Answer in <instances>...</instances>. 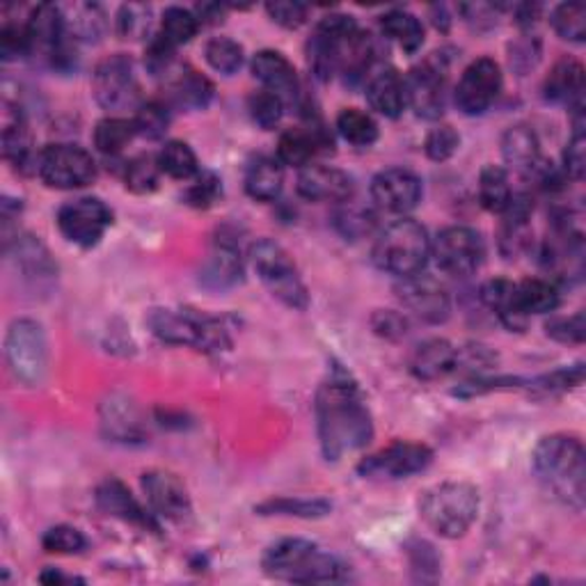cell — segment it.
<instances>
[{
    "instance_id": "6da1fadb",
    "label": "cell",
    "mask_w": 586,
    "mask_h": 586,
    "mask_svg": "<svg viewBox=\"0 0 586 586\" xmlns=\"http://www.w3.org/2000/svg\"><path fill=\"white\" fill-rule=\"evenodd\" d=\"M317 431L326 461L353 454L373 438V422L367 401L349 371L332 367L317 392Z\"/></svg>"
},
{
    "instance_id": "7a4b0ae2",
    "label": "cell",
    "mask_w": 586,
    "mask_h": 586,
    "mask_svg": "<svg viewBox=\"0 0 586 586\" xmlns=\"http://www.w3.org/2000/svg\"><path fill=\"white\" fill-rule=\"evenodd\" d=\"M532 470L549 497L577 513L584 508L586 454L579 438L566 433L541 438L532 454Z\"/></svg>"
},
{
    "instance_id": "3957f363",
    "label": "cell",
    "mask_w": 586,
    "mask_h": 586,
    "mask_svg": "<svg viewBox=\"0 0 586 586\" xmlns=\"http://www.w3.org/2000/svg\"><path fill=\"white\" fill-rule=\"evenodd\" d=\"M268 577L294 584H326L343 575V566L335 555L305 538H282L273 543L261 559Z\"/></svg>"
},
{
    "instance_id": "277c9868",
    "label": "cell",
    "mask_w": 586,
    "mask_h": 586,
    "mask_svg": "<svg viewBox=\"0 0 586 586\" xmlns=\"http://www.w3.org/2000/svg\"><path fill=\"white\" fill-rule=\"evenodd\" d=\"M147 326L154 337L172 347H191L204 353L232 349V335L223 319L202 315L197 309H152Z\"/></svg>"
},
{
    "instance_id": "5b68a950",
    "label": "cell",
    "mask_w": 586,
    "mask_h": 586,
    "mask_svg": "<svg viewBox=\"0 0 586 586\" xmlns=\"http://www.w3.org/2000/svg\"><path fill=\"white\" fill-rule=\"evenodd\" d=\"M431 257L429 232L412 218L390 223L373 244L376 266L403 280L424 270Z\"/></svg>"
},
{
    "instance_id": "8992f818",
    "label": "cell",
    "mask_w": 586,
    "mask_h": 586,
    "mask_svg": "<svg viewBox=\"0 0 586 586\" xmlns=\"http://www.w3.org/2000/svg\"><path fill=\"white\" fill-rule=\"evenodd\" d=\"M424 523L442 538H461L479 515V491L465 481H444L420 500Z\"/></svg>"
},
{
    "instance_id": "52a82bcc",
    "label": "cell",
    "mask_w": 586,
    "mask_h": 586,
    "mask_svg": "<svg viewBox=\"0 0 586 586\" xmlns=\"http://www.w3.org/2000/svg\"><path fill=\"white\" fill-rule=\"evenodd\" d=\"M248 259L259 275L261 285L268 289L273 298H278L282 305L298 309H307L309 294L300 278V273L291 259V255L270 238H261L250 246Z\"/></svg>"
},
{
    "instance_id": "ba28073f",
    "label": "cell",
    "mask_w": 586,
    "mask_h": 586,
    "mask_svg": "<svg viewBox=\"0 0 586 586\" xmlns=\"http://www.w3.org/2000/svg\"><path fill=\"white\" fill-rule=\"evenodd\" d=\"M6 360L19 383L38 388L49 371V339L44 326L34 319H17L8 328Z\"/></svg>"
},
{
    "instance_id": "9c48e42d",
    "label": "cell",
    "mask_w": 586,
    "mask_h": 586,
    "mask_svg": "<svg viewBox=\"0 0 586 586\" xmlns=\"http://www.w3.org/2000/svg\"><path fill=\"white\" fill-rule=\"evenodd\" d=\"M431 255L442 273L452 278H470L486 259L484 236L465 225L442 229L431 244Z\"/></svg>"
},
{
    "instance_id": "30bf717a",
    "label": "cell",
    "mask_w": 586,
    "mask_h": 586,
    "mask_svg": "<svg viewBox=\"0 0 586 586\" xmlns=\"http://www.w3.org/2000/svg\"><path fill=\"white\" fill-rule=\"evenodd\" d=\"M38 175L49 188L76 191L96 179V161L79 145H49L40 152Z\"/></svg>"
},
{
    "instance_id": "8fae6325",
    "label": "cell",
    "mask_w": 586,
    "mask_h": 586,
    "mask_svg": "<svg viewBox=\"0 0 586 586\" xmlns=\"http://www.w3.org/2000/svg\"><path fill=\"white\" fill-rule=\"evenodd\" d=\"M60 234L79 248H94L113 225L111 206L99 197H76L60 206L58 212Z\"/></svg>"
},
{
    "instance_id": "7c38bea8",
    "label": "cell",
    "mask_w": 586,
    "mask_h": 586,
    "mask_svg": "<svg viewBox=\"0 0 586 586\" xmlns=\"http://www.w3.org/2000/svg\"><path fill=\"white\" fill-rule=\"evenodd\" d=\"M405 106L422 120H440L446 103V60L433 55L403 79Z\"/></svg>"
},
{
    "instance_id": "4fadbf2b",
    "label": "cell",
    "mask_w": 586,
    "mask_h": 586,
    "mask_svg": "<svg viewBox=\"0 0 586 586\" xmlns=\"http://www.w3.org/2000/svg\"><path fill=\"white\" fill-rule=\"evenodd\" d=\"M360 30L358 21L347 14H328L319 21L312 40L307 42V62L312 74L328 83L339 74L341 47Z\"/></svg>"
},
{
    "instance_id": "5bb4252c",
    "label": "cell",
    "mask_w": 586,
    "mask_h": 586,
    "mask_svg": "<svg viewBox=\"0 0 586 586\" xmlns=\"http://www.w3.org/2000/svg\"><path fill=\"white\" fill-rule=\"evenodd\" d=\"M431 463H433L431 446L422 442L397 440L390 446H385V450L362 459L358 472L364 479L399 481L424 472Z\"/></svg>"
},
{
    "instance_id": "9a60e30c",
    "label": "cell",
    "mask_w": 586,
    "mask_h": 586,
    "mask_svg": "<svg viewBox=\"0 0 586 586\" xmlns=\"http://www.w3.org/2000/svg\"><path fill=\"white\" fill-rule=\"evenodd\" d=\"M92 94L103 111H124L137 96L133 60L124 53L103 58L92 74Z\"/></svg>"
},
{
    "instance_id": "2e32d148",
    "label": "cell",
    "mask_w": 586,
    "mask_h": 586,
    "mask_svg": "<svg viewBox=\"0 0 586 586\" xmlns=\"http://www.w3.org/2000/svg\"><path fill=\"white\" fill-rule=\"evenodd\" d=\"M502 92V69L493 58H479L467 64L454 99L456 106L467 117H479L491 111Z\"/></svg>"
},
{
    "instance_id": "e0dca14e",
    "label": "cell",
    "mask_w": 586,
    "mask_h": 586,
    "mask_svg": "<svg viewBox=\"0 0 586 586\" xmlns=\"http://www.w3.org/2000/svg\"><path fill=\"white\" fill-rule=\"evenodd\" d=\"M397 296L401 305L408 309V315L418 317L424 323L440 326L452 317V298L435 278L424 273L410 275V278L399 280Z\"/></svg>"
},
{
    "instance_id": "ac0fdd59",
    "label": "cell",
    "mask_w": 586,
    "mask_h": 586,
    "mask_svg": "<svg viewBox=\"0 0 586 586\" xmlns=\"http://www.w3.org/2000/svg\"><path fill=\"white\" fill-rule=\"evenodd\" d=\"M422 179L412 169L390 167L371 182V199L381 212L405 216L422 202Z\"/></svg>"
},
{
    "instance_id": "d6986e66",
    "label": "cell",
    "mask_w": 586,
    "mask_h": 586,
    "mask_svg": "<svg viewBox=\"0 0 586 586\" xmlns=\"http://www.w3.org/2000/svg\"><path fill=\"white\" fill-rule=\"evenodd\" d=\"M143 493L158 518L186 523L193 515V502L184 481L167 470H150L141 479Z\"/></svg>"
},
{
    "instance_id": "ffe728a7",
    "label": "cell",
    "mask_w": 586,
    "mask_h": 586,
    "mask_svg": "<svg viewBox=\"0 0 586 586\" xmlns=\"http://www.w3.org/2000/svg\"><path fill=\"white\" fill-rule=\"evenodd\" d=\"M244 282V257L236 236L220 232L199 270V285L209 291H227Z\"/></svg>"
},
{
    "instance_id": "44dd1931",
    "label": "cell",
    "mask_w": 586,
    "mask_h": 586,
    "mask_svg": "<svg viewBox=\"0 0 586 586\" xmlns=\"http://www.w3.org/2000/svg\"><path fill=\"white\" fill-rule=\"evenodd\" d=\"M298 193L309 202H335L341 204L356 195V182L349 172L309 163L298 169Z\"/></svg>"
},
{
    "instance_id": "7402d4cb",
    "label": "cell",
    "mask_w": 586,
    "mask_h": 586,
    "mask_svg": "<svg viewBox=\"0 0 586 586\" xmlns=\"http://www.w3.org/2000/svg\"><path fill=\"white\" fill-rule=\"evenodd\" d=\"M96 504L103 513L111 515V518H117L143 532H154V534L161 532L156 513H150L141 502H137L135 495L122 484L120 479L111 476L103 481V484L96 489Z\"/></svg>"
},
{
    "instance_id": "603a6c76",
    "label": "cell",
    "mask_w": 586,
    "mask_h": 586,
    "mask_svg": "<svg viewBox=\"0 0 586 586\" xmlns=\"http://www.w3.org/2000/svg\"><path fill=\"white\" fill-rule=\"evenodd\" d=\"M253 74L264 85V90L278 94L287 106H298L300 81L294 64L287 55L273 49H264L253 58Z\"/></svg>"
},
{
    "instance_id": "cb8c5ba5",
    "label": "cell",
    "mask_w": 586,
    "mask_h": 586,
    "mask_svg": "<svg viewBox=\"0 0 586 586\" xmlns=\"http://www.w3.org/2000/svg\"><path fill=\"white\" fill-rule=\"evenodd\" d=\"M584 90H586V74L584 64L575 58H562L549 69V74L543 83V96L549 103L568 106V111H584Z\"/></svg>"
},
{
    "instance_id": "d4e9b609",
    "label": "cell",
    "mask_w": 586,
    "mask_h": 586,
    "mask_svg": "<svg viewBox=\"0 0 586 586\" xmlns=\"http://www.w3.org/2000/svg\"><path fill=\"white\" fill-rule=\"evenodd\" d=\"M364 88L371 111L388 120L401 117L405 109V90H403V79L399 76L394 66L373 64L371 72L364 79Z\"/></svg>"
},
{
    "instance_id": "484cf974",
    "label": "cell",
    "mask_w": 586,
    "mask_h": 586,
    "mask_svg": "<svg viewBox=\"0 0 586 586\" xmlns=\"http://www.w3.org/2000/svg\"><path fill=\"white\" fill-rule=\"evenodd\" d=\"M3 156L10 161L19 172L28 175V172H38L40 152H34L32 133L25 122V115L19 109H12L6 103L3 111Z\"/></svg>"
},
{
    "instance_id": "4316f807",
    "label": "cell",
    "mask_w": 586,
    "mask_h": 586,
    "mask_svg": "<svg viewBox=\"0 0 586 586\" xmlns=\"http://www.w3.org/2000/svg\"><path fill=\"white\" fill-rule=\"evenodd\" d=\"M410 371L420 381H440V378L459 371V349L446 339H429L412 353Z\"/></svg>"
},
{
    "instance_id": "83f0119b",
    "label": "cell",
    "mask_w": 586,
    "mask_h": 586,
    "mask_svg": "<svg viewBox=\"0 0 586 586\" xmlns=\"http://www.w3.org/2000/svg\"><path fill=\"white\" fill-rule=\"evenodd\" d=\"M502 156H504L506 169H513L523 177H530L534 167L543 161L541 141H538L536 131L527 124L508 126L502 135Z\"/></svg>"
},
{
    "instance_id": "f1b7e54d",
    "label": "cell",
    "mask_w": 586,
    "mask_h": 586,
    "mask_svg": "<svg viewBox=\"0 0 586 586\" xmlns=\"http://www.w3.org/2000/svg\"><path fill=\"white\" fill-rule=\"evenodd\" d=\"M479 296L481 302H484L491 312H495L502 326L508 328L511 332L513 330L523 332L527 328L530 317L523 312V307L518 302V287H515V282L506 278L489 280L484 287H481Z\"/></svg>"
},
{
    "instance_id": "f546056e",
    "label": "cell",
    "mask_w": 586,
    "mask_h": 586,
    "mask_svg": "<svg viewBox=\"0 0 586 586\" xmlns=\"http://www.w3.org/2000/svg\"><path fill=\"white\" fill-rule=\"evenodd\" d=\"M169 74H175L167 83L172 103H177V106L188 109V111L209 109V103L214 101V94H216V88L209 79L202 76L191 66H182L177 69V72L172 69Z\"/></svg>"
},
{
    "instance_id": "4dcf8cb0",
    "label": "cell",
    "mask_w": 586,
    "mask_h": 586,
    "mask_svg": "<svg viewBox=\"0 0 586 586\" xmlns=\"http://www.w3.org/2000/svg\"><path fill=\"white\" fill-rule=\"evenodd\" d=\"M60 12H62L66 38L74 44L79 42L94 44L109 30V17L96 3H74V6L60 8Z\"/></svg>"
},
{
    "instance_id": "1f68e13d",
    "label": "cell",
    "mask_w": 586,
    "mask_h": 586,
    "mask_svg": "<svg viewBox=\"0 0 586 586\" xmlns=\"http://www.w3.org/2000/svg\"><path fill=\"white\" fill-rule=\"evenodd\" d=\"M285 186V165L273 156H257L246 167V193L255 202H275Z\"/></svg>"
},
{
    "instance_id": "d6a6232c",
    "label": "cell",
    "mask_w": 586,
    "mask_h": 586,
    "mask_svg": "<svg viewBox=\"0 0 586 586\" xmlns=\"http://www.w3.org/2000/svg\"><path fill=\"white\" fill-rule=\"evenodd\" d=\"M101 424L109 438L115 442H141L145 438L141 415H137L135 403L128 399L113 397L101 408Z\"/></svg>"
},
{
    "instance_id": "836d02e7",
    "label": "cell",
    "mask_w": 586,
    "mask_h": 586,
    "mask_svg": "<svg viewBox=\"0 0 586 586\" xmlns=\"http://www.w3.org/2000/svg\"><path fill=\"white\" fill-rule=\"evenodd\" d=\"M6 250L17 253V268H21L23 278L38 282V280H51L58 273L55 261L51 259L47 246L34 236H17L14 244H8Z\"/></svg>"
},
{
    "instance_id": "e575fe53",
    "label": "cell",
    "mask_w": 586,
    "mask_h": 586,
    "mask_svg": "<svg viewBox=\"0 0 586 586\" xmlns=\"http://www.w3.org/2000/svg\"><path fill=\"white\" fill-rule=\"evenodd\" d=\"M332 502L323 497H270L255 506L259 515H285V518H302V521H319L330 515Z\"/></svg>"
},
{
    "instance_id": "d590c367",
    "label": "cell",
    "mask_w": 586,
    "mask_h": 586,
    "mask_svg": "<svg viewBox=\"0 0 586 586\" xmlns=\"http://www.w3.org/2000/svg\"><path fill=\"white\" fill-rule=\"evenodd\" d=\"M381 30L388 40H392L408 55H415L424 44L422 21L405 10H392L381 17Z\"/></svg>"
},
{
    "instance_id": "8d00e7d4",
    "label": "cell",
    "mask_w": 586,
    "mask_h": 586,
    "mask_svg": "<svg viewBox=\"0 0 586 586\" xmlns=\"http://www.w3.org/2000/svg\"><path fill=\"white\" fill-rule=\"evenodd\" d=\"M513 197L508 169L502 165H486L479 175V204L491 214H504Z\"/></svg>"
},
{
    "instance_id": "74e56055",
    "label": "cell",
    "mask_w": 586,
    "mask_h": 586,
    "mask_svg": "<svg viewBox=\"0 0 586 586\" xmlns=\"http://www.w3.org/2000/svg\"><path fill=\"white\" fill-rule=\"evenodd\" d=\"M515 287H518V302L527 317L549 315L562 305V291L555 280L530 278L523 282H515Z\"/></svg>"
},
{
    "instance_id": "f35d334b",
    "label": "cell",
    "mask_w": 586,
    "mask_h": 586,
    "mask_svg": "<svg viewBox=\"0 0 586 586\" xmlns=\"http://www.w3.org/2000/svg\"><path fill=\"white\" fill-rule=\"evenodd\" d=\"M161 172L177 182H191L199 175V161L193 147L184 141H167L158 152Z\"/></svg>"
},
{
    "instance_id": "ab89813d",
    "label": "cell",
    "mask_w": 586,
    "mask_h": 586,
    "mask_svg": "<svg viewBox=\"0 0 586 586\" xmlns=\"http://www.w3.org/2000/svg\"><path fill=\"white\" fill-rule=\"evenodd\" d=\"M199 19L195 17L193 10L186 8H177L172 6L163 12L161 17V28H158V38L163 42H167L172 49H179L184 44H188L195 34L199 32Z\"/></svg>"
},
{
    "instance_id": "60d3db41",
    "label": "cell",
    "mask_w": 586,
    "mask_h": 586,
    "mask_svg": "<svg viewBox=\"0 0 586 586\" xmlns=\"http://www.w3.org/2000/svg\"><path fill=\"white\" fill-rule=\"evenodd\" d=\"M337 131L343 141L356 147H371L378 141V124L373 115L360 109H343L337 115Z\"/></svg>"
},
{
    "instance_id": "b9f144b4",
    "label": "cell",
    "mask_w": 586,
    "mask_h": 586,
    "mask_svg": "<svg viewBox=\"0 0 586 586\" xmlns=\"http://www.w3.org/2000/svg\"><path fill=\"white\" fill-rule=\"evenodd\" d=\"M137 135L133 120L124 117H106L94 128V147L103 156H117L122 150Z\"/></svg>"
},
{
    "instance_id": "7bdbcfd3",
    "label": "cell",
    "mask_w": 586,
    "mask_h": 586,
    "mask_svg": "<svg viewBox=\"0 0 586 586\" xmlns=\"http://www.w3.org/2000/svg\"><path fill=\"white\" fill-rule=\"evenodd\" d=\"M584 383V364H570V367H559L549 373L536 376L532 381H527L525 390L538 397H555V394H564L568 390H575Z\"/></svg>"
},
{
    "instance_id": "ee69618b",
    "label": "cell",
    "mask_w": 586,
    "mask_h": 586,
    "mask_svg": "<svg viewBox=\"0 0 586 586\" xmlns=\"http://www.w3.org/2000/svg\"><path fill=\"white\" fill-rule=\"evenodd\" d=\"M161 175L163 172L158 158L152 154H141L124 165V184L135 195L154 193L158 188Z\"/></svg>"
},
{
    "instance_id": "f6af8a7d",
    "label": "cell",
    "mask_w": 586,
    "mask_h": 586,
    "mask_svg": "<svg viewBox=\"0 0 586 586\" xmlns=\"http://www.w3.org/2000/svg\"><path fill=\"white\" fill-rule=\"evenodd\" d=\"M204 58H206V62H209L214 72H218L223 76L238 74L240 66H244V62H246L244 47L229 40V38L209 40V44L204 47Z\"/></svg>"
},
{
    "instance_id": "bcb514c9",
    "label": "cell",
    "mask_w": 586,
    "mask_h": 586,
    "mask_svg": "<svg viewBox=\"0 0 586 586\" xmlns=\"http://www.w3.org/2000/svg\"><path fill=\"white\" fill-rule=\"evenodd\" d=\"M154 10L150 6L128 3L117 12V32L122 40H152L154 38Z\"/></svg>"
},
{
    "instance_id": "7dc6e473",
    "label": "cell",
    "mask_w": 586,
    "mask_h": 586,
    "mask_svg": "<svg viewBox=\"0 0 586 586\" xmlns=\"http://www.w3.org/2000/svg\"><path fill=\"white\" fill-rule=\"evenodd\" d=\"M335 225L347 238H362L373 232L376 214L373 209H369V206H362L351 197L339 204V209L335 214Z\"/></svg>"
},
{
    "instance_id": "c3c4849f",
    "label": "cell",
    "mask_w": 586,
    "mask_h": 586,
    "mask_svg": "<svg viewBox=\"0 0 586 586\" xmlns=\"http://www.w3.org/2000/svg\"><path fill=\"white\" fill-rule=\"evenodd\" d=\"M169 122H172L169 106L161 99H152V101L141 103L135 115H133V124H135L137 135L147 137V141H158V137H163L169 128Z\"/></svg>"
},
{
    "instance_id": "681fc988",
    "label": "cell",
    "mask_w": 586,
    "mask_h": 586,
    "mask_svg": "<svg viewBox=\"0 0 586 586\" xmlns=\"http://www.w3.org/2000/svg\"><path fill=\"white\" fill-rule=\"evenodd\" d=\"M549 23H553L555 32L564 42L584 44V40H586V6L562 3L553 10Z\"/></svg>"
},
{
    "instance_id": "f907efd6",
    "label": "cell",
    "mask_w": 586,
    "mask_h": 586,
    "mask_svg": "<svg viewBox=\"0 0 586 586\" xmlns=\"http://www.w3.org/2000/svg\"><path fill=\"white\" fill-rule=\"evenodd\" d=\"M564 175L573 182H582L586 172V133H584V111L573 113V133L564 150Z\"/></svg>"
},
{
    "instance_id": "816d5d0a",
    "label": "cell",
    "mask_w": 586,
    "mask_h": 586,
    "mask_svg": "<svg viewBox=\"0 0 586 586\" xmlns=\"http://www.w3.org/2000/svg\"><path fill=\"white\" fill-rule=\"evenodd\" d=\"M285 109H287V103L278 94H273V92H268L264 88L248 99L250 117L264 131H270V128H275L282 122Z\"/></svg>"
},
{
    "instance_id": "f5cc1de1",
    "label": "cell",
    "mask_w": 586,
    "mask_h": 586,
    "mask_svg": "<svg viewBox=\"0 0 586 586\" xmlns=\"http://www.w3.org/2000/svg\"><path fill=\"white\" fill-rule=\"evenodd\" d=\"M223 197V182L216 172L199 169V175L191 179V186L184 193V202L193 209H212Z\"/></svg>"
},
{
    "instance_id": "db71d44e",
    "label": "cell",
    "mask_w": 586,
    "mask_h": 586,
    "mask_svg": "<svg viewBox=\"0 0 586 586\" xmlns=\"http://www.w3.org/2000/svg\"><path fill=\"white\" fill-rule=\"evenodd\" d=\"M42 547L49 555H81L88 547V538L81 530L69 527V525H55L44 532Z\"/></svg>"
},
{
    "instance_id": "11a10c76",
    "label": "cell",
    "mask_w": 586,
    "mask_h": 586,
    "mask_svg": "<svg viewBox=\"0 0 586 586\" xmlns=\"http://www.w3.org/2000/svg\"><path fill=\"white\" fill-rule=\"evenodd\" d=\"M461 147V135L454 126L450 124H440L433 131H429L426 141H424V152L431 161L444 163L450 161Z\"/></svg>"
},
{
    "instance_id": "9f6ffc18",
    "label": "cell",
    "mask_w": 586,
    "mask_h": 586,
    "mask_svg": "<svg viewBox=\"0 0 586 586\" xmlns=\"http://www.w3.org/2000/svg\"><path fill=\"white\" fill-rule=\"evenodd\" d=\"M545 335L559 343H570V347H579L586 337V319L584 312L570 315V317H555L545 323Z\"/></svg>"
},
{
    "instance_id": "6f0895ef",
    "label": "cell",
    "mask_w": 586,
    "mask_h": 586,
    "mask_svg": "<svg viewBox=\"0 0 586 586\" xmlns=\"http://www.w3.org/2000/svg\"><path fill=\"white\" fill-rule=\"evenodd\" d=\"M508 60H511V66L521 76L530 74L541 60V40L536 38V34H523L521 40H515L508 47Z\"/></svg>"
},
{
    "instance_id": "680465c9",
    "label": "cell",
    "mask_w": 586,
    "mask_h": 586,
    "mask_svg": "<svg viewBox=\"0 0 586 586\" xmlns=\"http://www.w3.org/2000/svg\"><path fill=\"white\" fill-rule=\"evenodd\" d=\"M371 328L378 337H383L388 341H399L408 335V317L394 309H376L371 317Z\"/></svg>"
},
{
    "instance_id": "91938a15",
    "label": "cell",
    "mask_w": 586,
    "mask_h": 586,
    "mask_svg": "<svg viewBox=\"0 0 586 586\" xmlns=\"http://www.w3.org/2000/svg\"><path fill=\"white\" fill-rule=\"evenodd\" d=\"M266 14L273 23L287 30H298L307 21L309 8L305 3H296V0H280V3H268Z\"/></svg>"
},
{
    "instance_id": "94428289",
    "label": "cell",
    "mask_w": 586,
    "mask_h": 586,
    "mask_svg": "<svg viewBox=\"0 0 586 586\" xmlns=\"http://www.w3.org/2000/svg\"><path fill=\"white\" fill-rule=\"evenodd\" d=\"M408 553H410L412 568L420 573L422 579H426V573H431V577L435 579V575L440 570V559L435 555V549L426 541H415L408 547Z\"/></svg>"
},
{
    "instance_id": "6125c7cd",
    "label": "cell",
    "mask_w": 586,
    "mask_h": 586,
    "mask_svg": "<svg viewBox=\"0 0 586 586\" xmlns=\"http://www.w3.org/2000/svg\"><path fill=\"white\" fill-rule=\"evenodd\" d=\"M500 10L495 6H486V3H472V6H461L459 12L465 17V21L476 28V30H489L497 25L500 19Z\"/></svg>"
},
{
    "instance_id": "be15d7a7",
    "label": "cell",
    "mask_w": 586,
    "mask_h": 586,
    "mask_svg": "<svg viewBox=\"0 0 586 586\" xmlns=\"http://www.w3.org/2000/svg\"><path fill=\"white\" fill-rule=\"evenodd\" d=\"M541 6H532V3H521V6H513V17L515 23H518L523 30H530L538 17H541Z\"/></svg>"
},
{
    "instance_id": "e7e4bbea",
    "label": "cell",
    "mask_w": 586,
    "mask_h": 586,
    "mask_svg": "<svg viewBox=\"0 0 586 586\" xmlns=\"http://www.w3.org/2000/svg\"><path fill=\"white\" fill-rule=\"evenodd\" d=\"M225 6L218 3H206V6H197L195 8V17L199 19V23H220L225 19Z\"/></svg>"
},
{
    "instance_id": "03108f58",
    "label": "cell",
    "mask_w": 586,
    "mask_h": 586,
    "mask_svg": "<svg viewBox=\"0 0 586 586\" xmlns=\"http://www.w3.org/2000/svg\"><path fill=\"white\" fill-rule=\"evenodd\" d=\"M40 582H44V584H64V582H72V579L64 577V575L58 573L55 568H47V570L40 575Z\"/></svg>"
}]
</instances>
